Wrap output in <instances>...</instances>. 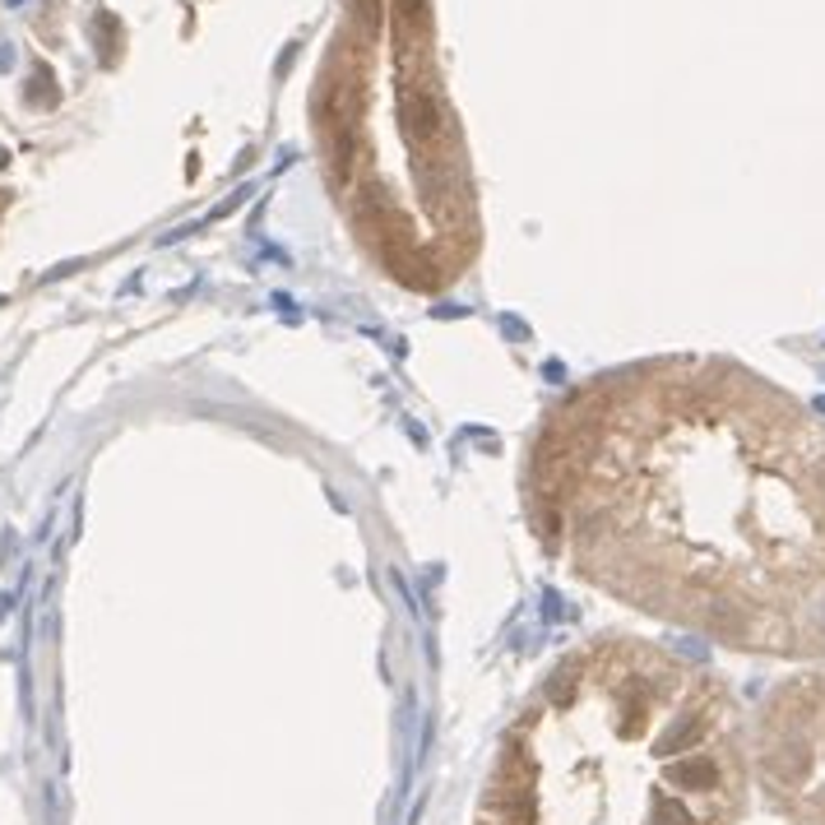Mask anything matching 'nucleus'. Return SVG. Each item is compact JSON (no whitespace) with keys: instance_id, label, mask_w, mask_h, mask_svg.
Instances as JSON below:
<instances>
[{"instance_id":"obj_1","label":"nucleus","mask_w":825,"mask_h":825,"mask_svg":"<svg viewBox=\"0 0 825 825\" xmlns=\"http://www.w3.org/2000/svg\"><path fill=\"white\" fill-rule=\"evenodd\" d=\"M524 515L640 617L825 668V422L747 363L663 353L580 381L529 441Z\"/></svg>"},{"instance_id":"obj_2","label":"nucleus","mask_w":825,"mask_h":825,"mask_svg":"<svg viewBox=\"0 0 825 825\" xmlns=\"http://www.w3.org/2000/svg\"><path fill=\"white\" fill-rule=\"evenodd\" d=\"M751 737L728 682L655 640L561 655L492 751L473 825H737Z\"/></svg>"},{"instance_id":"obj_3","label":"nucleus","mask_w":825,"mask_h":825,"mask_svg":"<svg viewBox=\"0 0 825 825\" xmlns=\"http://www.w3.org/2000/svg\"><path fill=\"white\" fill-rule=\"evenodd\" d=\"M316 135L367 261L422 297L450 292L478 261L483 223L427 0H348L320 71Z\"/></svg>"},{"instance_id":"obj_4","label":"nucleus","mask_w":825,"mask_h":825,"mask_svg":"<svg viewBox=\"0 0 825 825\" xmlns=\"http://www.w3.org/2000/svg\"><path fill=\"white\" fill-rule=\"evenodd\" d=\"M751 779L788 825H825V668L770 686L747 719Z\"/></svg>"}]
</instances>
